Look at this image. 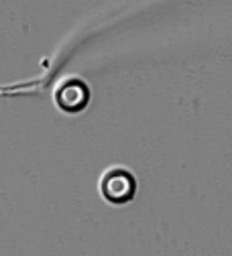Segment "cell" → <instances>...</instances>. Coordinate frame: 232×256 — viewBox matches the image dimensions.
Masks as SVG:
<instances>
[{"instance_id":"obj_1","label":"cell","mask_w":232,"mask_h":256,"mask_svg":"<svg viewBox=\"0 0 232 256\" xmlns=\"http://www.w3.org/2000/svg\"><path fill=\"white\" fill-rule=\"evenodd\" d=\"M132 194V179L124 171L110 173L104 179V196L110 202H126Z\"/></svg>"},{"instance_id":"obj_2","label":"cell","mask_w":232,"mask_h":256,"mask_svg":"<svg viewBox=\"0 0 232 256\" xmlns=\"http://www.w3.org/2000/svg\"><path fill=\"white\" fill-rule=\"evenodd\" d=\"M59 104L63 108H70V110H76L80 106L86 104V90L80 86V84H70L65 86L61 92H59Z\"/></svg>"}]
</instances>
